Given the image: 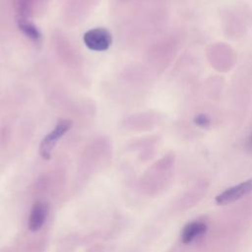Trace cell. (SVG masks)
Segmentation results:
<instances>
[{"label": "cell", "mask_w": 252, "mask_h": 252, "mask_svg": "<svg viewBox=\"0 0 252 252\" xmlns=\"http://www.w3.org/2000/svg\"><path fill=\"white\" fill-rule=\"evenodd\" d=\"M195 121H196V124H198L201 127H207L210 124V119L205 114H199L195 118Z\"/></svg>", "instance_id": "obj_9"}, {"label": "cell", "mask_w": 252, "mask_h": 252, "mask_svg": "<svg viewBox=\"0 0 252 252\" xmlns=\"http://www.w3.org/2000/svg\"><path fill=\"white\" fill-rule=\"evenodd\" d=\"M247 149H248L250 152H252V135L250 136V138H249V140H248V142H247Z\"/></svg>", "instance_id": "obj_10"}, {"label": "cell", "mask_w": 252, "mask_h": 252, "mask_svg": "<svg viewBox=\"0 0 252 252\" xmlns=\"http://www.w3.org/2000/svg\"><path fill=\"white\" fill-rule=\"evenodd\" d=\"M86 46L94 51H105L112 42L111 33L103 28H95L85 32L83 36Z\"/></svg>", "instance_id": "obj_3"}, {"label": "cell", "mask_w": 252, "mask_h": 252, "mask_svg": "<svg viewBox=\"0 0 252 252\" xmlns=\"http://www.w3.org/2000/svg\"><path fill=\"white\" fill-rule=\"evenodd\" d=\"M18 27L23 32V33H25L28 37H30L32 40L36 41L41 36L38 29L32 23H31L28 19L19 18L18 19Z\"/></svg>", "instance_id": "obj_7"}, {"label": "cell", "mask_w": 252, "mask_h": 252, "mask_svg": "<svg viewBox=\"0 0 252 252\" xmlns=\"http://www.w3.org/2000/svg\"><path fill=\"white\" fill-rule=\"evenodd\" d=\"M31 5H32V0H21V3H20L21 16L19 18L27 19V16H28V13H29L28 11H29Z\"/></svg>", "instance_id": "obj_8"}, {"label": "cell", "mask_w": 252, "mask_h": 252, "mask_svg": "<svg viewBox=\"0 0 252 252\" xmlns=\"http://www.w3.org/2000/svg\"><path fill=\"white\" fill-rule=\"evenodd\" d=\"M252 192V178L233 185L216 197V203L219 205H226L240 200L244 196Z\"/></svg>", "instance_id": "obj_4"}, {"label": "cell", "mask_w": 252, "mask_h": 252, "mask_svg": "<svg viewBox=\"0 0 252 252\" xmlns=\"http://www.w3.org/2000/svg\"><path fill=\"white\" fill-rule=\"evenodd\" d=\"M47 215H48V205L41 201L35 202L31 210V214L29 217L28 226L30 230L32 231L38 230L45 222Z\"/></svg>", "instance_id": "obj_6"}, {"label": "cell", "mask_w": 252, "mask_h": 252, "mask_svg": "<svg viewBox=\"0 0 252 252\" xmlns=\"http://www.w3.org/2000/svg\"><path fill=\"white\" fill-rule=\"evenodd\" d=\"M209 51V61L218 71L229 70L234 62L233 50L223 42L211 45Z\"/></svg>", "instance_id": "obj_1"}, {"label": "cell", "mask_w": 252, "mask_h": 252, "mask_svg": "<svg viewBox=\"0 0 252 252\" xmlns=\"http://www.w3.org/2000/svg\"><path fill=\"white\" fill-rule=\"evenodd\" d=\"M72 127V121L69 119H61L57 122L54 129L49 132L40 142L39 145V154L40 156L48 159L51 156V153L57 144V142L63 137Z\"/></svg>", "instance_id": "obj_2"}, {"label": "cell", "mask_w": 252, "mask_h": 252, "mask_svg": "<svg viewBox=\"0 0 252 252\" xmlns=\"http://www.w3.org/2000/svg\"><path fill=\"white\" fill-rule=\"evenodd\" d=\"M208 230V225L202 220H193L185 224L180 233L181 242L190 244L198 238L202 237Z\"/></svg>", "instance_id": "obj_5"}]
</instances>
